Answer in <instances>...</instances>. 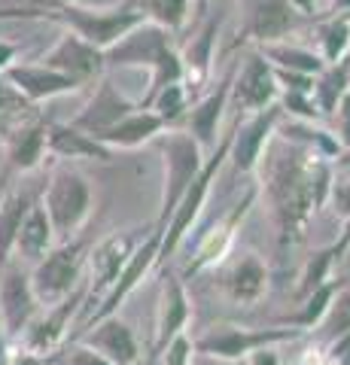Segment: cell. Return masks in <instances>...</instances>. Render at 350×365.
<instances>
[{
  "label": "cell",
  "instance_id": "11a10c76",
  "mask_svg": "<svg viewBox=\"0 0 350 365\" xmlns=\"http://www.w3.org/2000/svg\"><path fill=\"white\" fill-rule=\"evenodd\" d=\"M4 341H9V338H6V332H4V323H0V344H4Z\"/></svg>",
  "mask_w": 350,
  "mask_h": 365
},
{
  "label": "cell",
  "instance_id": "bcb514c9",
  "mask_svg": "<svg viewBox=\"0 0 350 365\" xmlns=\"http://www.w3.org/2000/svg\"><path fill=\"white\" fill-rule=\"evenodd\" d=\"M332 250H335V262L341 265V262L347 259V253H350V210L344 213V225H341V232H338V237L332 241Z\"/></svg>",
  "mask_w": 350,
  "mask_h": 365
},
{
  "label": "cell",
  "instance_id": "74e56055",
  "mask_svg": "<svg viewBox=\"0 0 350 365\" xmlns=\"http://www.w3.org/2000/svg\"><path fill=\"white\" fill-rule=\"evenodd\" d=\"M335 250H332V244L329 247H320V250H314V253L308 256V262H304V268H302V277H299V287H296V292H299V299L302 295H308L311 289H317L320 283H326L332 277V271H335Z\"/></svg>",
  "mask_w": 350,
  "mask_h": 365
},
{
  "label": "cell",
  "instance_id": "2e32d148",
  "mask_svg": "<svg viewBox=\"0 0 350 365\" xmlns=\"http://www.w3.org/2000/svg\"><path fill=\"white\" fill-rule=\"evenodd\" d=\"M280 88L274 79V67L259 49H253L244 58V64L238 61L235 67V79H232V91H229V107L235 113H259L271 104H277Z\"/></svg>",
  "mask_w": 350,
  "mask_h": 365
},
{
  "label": "cell",
  "instance_id": "7a4b0ae2",
  "mask_svg": "<svg viewBox=\"0 0 350 365\" xmlns=\"http://www.w3.org/2000/svg\"><path fill=\"white\" fill-rule=\"evenodd\" d=\"M40 201L52 220L55 237H58V241H71V237L80 235L86 228V222L92 220L95 189L80 168L58 162L52 168L49 180L43 182Z\"/></svg>",
  "mask_w": 350,
  "mask_h": 365
},
{
  "label": "cell",
  "instance_id": "7402d4cb",
  "mask_svg": "<svg viewBox=\"0 0 350 365\" xmlns=\"http://www.w3.org/2000/svg\"><path fill=\"white\" fill-rule=\"evenodd\" d=\"M0 76L13 86L19 95L28 101V104H46V101L83 91V86L76 83V79H71L61 71H52V67H46L43 61H37V64L16 61L13 67H6Z\"/></svg>",
  "mask_w": 350,
  "mask_h": 365
},
{
  "label": "cell",
  "instance_id": "f907efd6",
  "mask_svg": "<svg viewBox=\"0 0 350 365\" xmlns=\"http://www.w3.org/2000/svg\"><path fill=\"white\" fill-rule=\"evenodd\" d=\"M244 362H250V365H280V356H277V347H262V350L250 353Z\"/></svg>",
  "mask_w": 350,
  "mask_h": 365
},
{
  "label": "cell",
  "instance_id": "83f0119b",
  "mask_svg": "<svg viewBox=\"0 0 350 365\" xmlns=\"http://www.w3.org/2000/svg\"><path fill=\"white\" fill-rule=\"evenodd\" d=\"M168 128L165 119L159 116V113H153L150 107H138L134 113H128L125 119H119L116 125H110L107 131L98 134V140L110 146L113 153L119 150H138V146L155 140L162 131Z\"/></svg>",
  "mask_w": 350,
  "mask_h": 365
},
{
  "label": "cell",
  "instance_id": "91938a15",
  "mask_svg": "<svg viewBox=\"0 0 350 365\" xmlns=\"http://www.w3.org/2000/svg\"><path fill=\"white\" fill-rule=\"evenodd\" d=\"M347 153H350V150H347Z\"/></svg>",
  "mask_w": 350,
  "mask_h": 365
},
{
  "label": "cell",
  "instance_id": "5bb4252c",
  "mask_svg": "<svg viewBox=\"0 0 350 365\" xmlns=\"http://www.w3.org/2000/svg\"><path fill=\"white\" fill-rule=\"evenodd\" d=\"M86 299H88V277L71 295H64L61 302L49 304L46 311H40L37 317H34L25 332L19 335V344L55 359V353L71 341V323H73V317L83 311Z\"/></svg>",
  "mask_w": 350,
  "mask_h": 365
},
{
  "label": "cell",
  "instance_id": "60d3db41",
  "mask_svg": "<svg viewBox=\"0 0 350 365\" xmlns=\"http://www.w3.org/2000/svg\"><path fill=\"white\" fill-rule=\"evenodd\" d=\"M277 107L284 110L287 119H302V122H317L323 119L314 101V91H280Z\"/></svg>",
  "mask_w": 350,
  "mask_h": 365
},
{
  "label": "cell",
  "instance_id": "e0dca14e",
  "mask_svg": "<svg viewBox=\"0 0 350 365\" xmlns=\"http://www.w3.org/2000/svg\"><path fill=\"white\" fill-rule=\"evenodd\" d=\"M225 25V13H207L198 19L195 34L186 40V46L180 49V61H183V83L189 88L192 101L210 86L213 64H217V43Z\"/></svg>",
  "mask_w": 350,
  "mask_h": 365
},
{
  "label": "cell",
  "instance_id": "cb8c5ba5",
  "mask_svg": "<svg viewBox=\"0 0 350 365\" xmlns=\"http://www.w3.org/2000/svg\"><path fill=\"white\" fill-rule=\"evenodd\" d=\"M220 287L235 304L253 307L268 295L271 271L256 253H241L238 259H232L229 265H225L222 277H220Z\"/></svg>",
  "mask_w": 350,
  "mask_h": 365
},
{
  "label": "cell",
  "instance_id": "836d02e7",
  "mask_svg": "<svg viewBox=\"0 0 350 365\" xmlns=\"http://www.w3.org/2000/svg\"><path fill=\"white\" fill-rule=\"evenodd\" d=\"M347 55L341 61H335V64H326L323 71L314 76V101H317L320 116H326V119H332L338 101L350 91L347 88Z\"/></svg>",
  "mask_w": 350,
  "mask_h": 365
},
{
  "label": "cell",
  "instance_id": "7dc6e473",
  "mask_svg": "<svg viewBox=\"0 0 350 365\" xmlns=\"http://www.w3.org/2000/svg\"><path fill=\"white\" fill-rule=\"evenodd\" d=\"M329 347V359L335 365H350V332H344L341 338H335L332 344H326Z\"/></svg>",
  "mask_w": 350,
  "mask_h": 365
},
{
  "label": "cell",
  "instance_id": "9c48e42d",
  "mask_svg": "<svg viewBox=\"0 0 350 365\" xmlns=\"http://www.w3.org/2000/svg\"><path fill=\"white\" fill-rule=\"evenodd\" d=\"M304 332L296 326H265V329H250V326H213L201 338H195V353L220 362H244L250 353L262 347H280L289 341H299Z\"/></svg>",
  "mask_w": 350,
  "mask_h": 365
},
{
  "label": "cell",
  "instance_id": "ffe728a7",
  "mask_svg": "<svg viewBox=\"0 0 350 365\" xmlns=\"http://www.w3.org/2000/svg\"><path fill=\"white\" fill-rule=\"evenodd\" d=\"M235 67L238 64H232L229 71L220 76V83H210L205 91H201V95L192 101V107L183 116V122H180V128L195 137L205 153H210L213 146L220 143V125H222L225 110H229V91H232Z\"/></svg>",
  "mask_w": 350,
  "mask_h": 365
},
{
  "label": "cell",
  "instance_id": "30bf717a",
  "mask_svg": "<svg viewBox=\"0 0 350 365\" xmlns=\"http://www.w3.org/2000/svg\"><path fill=\"white\" fill-rule=\"evenodd\" d=\"M308 25H314V19L302 16L289 0H241V28L238 40L232 46L238 49L244 43L265 46L277 40H292Z\"/></svg>",
  "mask_w": 350,
  "mask_h": 365
},
{
  "label": "cell",
  "instance_id": "e575fe53",
  "mask_svg": "<svg viewBox=\"0 0 350 365\" xmlns=\"http://www.w3.org/2000/svg\"><path fill=\"white\" fill-rule=\"evenodd\" d=\"M128 4L143 13L146 21H155L171 34H180L192 19V0H128Z\"/></svg>",
  "mask_w": 350,
  "mask_h": 365
},
{
  "label": "cell",
  "instance_id": "d4e9b609",
  "mask_svg": "<svg viewBox=\"0 0 350 365\" xmlns=\"http://www.w3.org/2000/svg\"><path fill=\"white\" fill-rule=\"evenodd\" d=\"M46 150L52 158H58V162H98V165H110L116 153L104 146L92 137L88 131L76 128L73 122H49V131H46Z\"/></svg>",
  "mask_w": 350,
  "mask_h": 365
},
{
  "label": "cell",
  "instance_id": "d590c367",
  "mask_svg": "<svg viewBox=\"0 0 350 365\" xmlns=\"http://www.w3.org/2000/svg\"><path fill=\"white\" fill-rule=\"evenodd\" d=\"M146 107L153 113H159L168 128H180V122H183V116L192 107V95H189L186 83H171V86H165Z\"/></svg>",
  "mask_w": 350,
  "mask_h": 365
},
{
  "label": "cell",
  "instance_id": "f35d334b",
  "mask_svg": "<svg viewBox=\"0 0 350 365\" xmlns=\"http://www.w3.org/2000/svg\"><path fill=\"white\" fill-rule=\"evenodd\" d=\"M326 344H332L335 338H341L344 332H350V287H341L335 292V299L329 304V311L320 319V326L314 329Z\"/></svg>",
  "mask_w": 350,
  "mask_h": 365
},
{
  "label": "cell",
  "instance_id": "8d00e7d4",
  "mask_svg": "<svg viewBox=\"0 0 350 365\" xmlns=\"http://www.w3.org/2000/svg\"><path fill=\"white\" fill-rule=\"evenodd\" d=\"M171 83H183V61H180V49H177V46H174V49H168L162 58L155 61L150 71H146V95L138 101V104L146 107L165 86H171Z\"/></svg>",
  "mask_w": 350,
  "mask_h": 365
},
{
  "label": "cell",
  "instance_id": "277c9868",
  "mask_svg": "<svg viewBox=\"0 0 350 365\" xmlns=\"http://www.w3.org/2000/svg\"><path fill=\"white\" fill-rule=\"evenodd\" d=\"M232 131H235V128L225 131V134L220 137V143L205 155V165H201V170L195 174V180L189 182V189H186V195L180 198L177 210L171 213V220H168V225H165V235H162V253H159V265H155V268H165V265H168V259H171L177 250L183 247L186 235L192 232V228H195L198 216L205 213L207 201H210V192H213V186H217L220 170H222L225 162H229Z\"/></svg>",
  "mask_w": 350,
  "mask_h": 365
},
{
  "label": "cell",
  "instance_id": "f5cc1de1",
  "mask_svg": "<svg viewBox=\"0 0 350 365\" xmlns=\"http://www.w3.org/2000/svg\"><path fill=\"white\" fill-rule=\"evenodd\" d=\"M347 9H350V0H329L326 13H320V16H341V13H347Z\"/></svg>",
  "mask_w": 350,
  "mask_h": 365
},
{
  "label": "cell",
  "instance_id": "681fc988",
  "mask_svg": "<svg viewBox=\"0 0 350 365\" xmlns=\"http://www.w3.org/2000/svg\"><path fill=\"white\" fill-rule=\"evenodd\" d=\"M21 55V46L13 43V40H0V73L6 71V67H13L16 58Z\"/></svg>",
  "mask_w": 350,
  "mask_h": 365
},
{
  "label": "cell",
  "instance_id": "d6a6232c",
  "mask_svg": "<svg viewBox=\"0 0 350 365\" xmlns=\"http://www.w3.org/2000/svg\"><path fill=\"white\" fill-rule=\"evenodd\" d=\"M314 49L320 52V58L326 64L341 61L350 52V21L344 16H320L314 19Z\"/></svg>",
  "mask_w": 350,
  "mask_h": 365
},
{
  "label": "cell",
  "instance_id": "7c38bea8",
  "mask_svg": "<svg viewBox=\"0 0 350 365\" xmlns=\"http://www.w3.org/2000/svg\"><path fill=\"white\" fill-rule=\"evenodd\" d=\"M46 131L49 119H43L37 110L28 119H21L13 131H9L0 146H4V168H0V195L13 186L16 180L34 174L43 162H46Z\"/></svg>",
  "mask_w": 350,
  "mask_h": 365
},
{
  "label": "cell",
  "instance_id": "8fae6325",
  "mask_svg": "<svg viewBox=\"0 0 350 365\" xmlns=\"http://www.w3.org/2000/svg\"><path fill=\"white\" fill-rule=\"evenodd\" d=\"M150 228H122V232L107 235L104 241H98L92 250H88V299L80 311L83 319L95 311L101 295L113 287V280L119 277V271L125 268V262L131 259V253L138 250V244L146 237Z\"/></svg>",
  "mask_w": 350,
  "mask_h": 365
},
{
  "label": "cell",
  "instance_id": "1f68e13d",
  "mask_svg": "<svg viewBox=\"0 0 350 365\" xmlns=\"http://www.w3.org/2000/svg\"><path fill=\"white\" fill-rule=\"evenodd\" d=\"M341 287H344L341 280L329 277L326 283H320L317 289H311L308 295H302V304L292 314L280 317V323H284V326H296V329H302V332H314V329L320 326V319L326 317V311H329L335 292Z\"/></svg>",
  "mask_w": 350,
  "mask_h": 365
},
{
  "label": "cell",
  "instance_id": "f546056e",
  "mask_svg": "<svg viewBox=\"0 0 350 365\" xmlns=\"http://www.w3.org/2000/svg\"><path fill=\"white\" fill-rule=\"evenodd\" d=\"M277 137L280 140H287V143L302 146V150H311V153H317L323 158H329V162H335V158L344 153L332 131L317 128L314 122H302V119H287L284 116L280 125H277Z\"/></svg>",
  "mask_w": 350,
  "mask_h": 365
},
{
  "label": "cell",
  "instance_id": "680465c9",
  "mask_svg": "<svg viewBox=\"0 0 350 365\" xmlns=\"http://www.w3.org/2000/svg\"><path fill=\"white\" fill-rule=\"evenodd\" d=\"M134 365H143V362H134Z\"/></svg>",
  "mask_w": 350,
  "mask_h": 365
},
{
  "label": "cell",
  "instance_id": "816d5d0a",
  "mask_svg": "<svg viewBox=\"0 0 350 365\" xmlns=\"http://www.w3.org/2000/svg\"><path fill=\"white\" fill-rule=\"evenodd\" d=\"M289 4L296 6L302 16H308V19H320V4H317V0H289Z\"/></svg>",
  "mask_w": 350,
  "mask_h": 365
},
{
  "label": "cell",
  "instance_id": "603a6c76",
  "mask_svg": "<svg viewBox=\"0 0 350 365\" xmlns=\"http://www.w3.org/2000/svg\"><path fill=\"white\" fill-rule=\"evenodd\" d=\"M138 107H140L138 101H131L110 76H101L95 83L92 98L86 101V107L76 113L71 122L76 125V128H83L92 137H98L101 131H107L110 125H116L119 119H125L128 113H134Z\"/></svg>",
  "mask_w": 350,
  "mask_h": 365
},
{
  "label": "cell",
  "instance_id": "9f6ffc18",
  "mask_svg": "<svg viewBox=\"0 0 350 365\" xmlns=\"http://www.w3.org/2000/svg\"><path fill=\"white\" fill-rule=\"evenodd\" d=\"M347 88H350V55H347Z\"/></svg>",
  "mask_w": 350,
  "mask_h": 365
},
{
  "label": "cell",
  "instance_id": "c3c4849f",
  "mask_svg": "<svg viewBox=\"0 0 350 365\" xmlns=\"http://www.w3.org/2000/svg\"><path fill=\"white\" fill-rule=\"evenodd\" d=\"M49 362L52 359L43 356V353H34L28 347H21V344L13 347V365H49Z\"/></svg>",
  "mask_w": 350,
  "mask_h": 365
},
{
  "label": "cell",
  "instance_id": "ee69618b",
  "mask_svg": "<svg viewBox=\"0 0 350 365\" xmlns=\"http://www.w3.org/2000/svg\"><path fill=\"white\" fill-rule=\"evenodd\" d=\"M332 119H335V128H332L335 140L341 143V150H350V91H347L341 101H338Z\"/></svg>",
  "mask_w": 350,
  "mask_h": 365
},
{
  "label": "cell",
  "instance_id": "5b68a950",
  "mask_svg": "<svg viewBox=\"0 0 350 365\" xmlns=\"http://www.w3.org/2000/svg\"><path fill=\"white\" fill-rule=\"evenodd\" d=\"M256 198H259V186H247L244 195L235 201L232 207H225L217 220H210L205 225V232L195 237V244L189 250V259L183 265V280H192V277H198V274L220 268L222 262L232 256L238 232H241L244 220L250 216Z\"/></svg>",
  "mask_w": 350,
  "mask_h": 365
},
{
  "label": "cell",
  "instance_id": "44dd1931",
  "mask_svg": "<svg viewBox=\"0 0 350 365\" xmlns=\"http://www.w3.org/2000/svg\"><path fill=\"white\" fill-rule=\"evenodd\" d=\"M52 71H61L71 79H76L83 88L98 83L101 76L107 73V61H104V49L86 43L83 37H76L73 31H64L58 40H55L40 58Z\"/></svg>",
  "mask_w": 350,
  "mask_h": 365
},
{
  "label": "cell",
  "instance_id": "9a60e30c",
  "mask_svg": "<svg viewBox=\"0 0 350 365\" xmlns=\"http://www.w3.org/2000/svg\"><path fill=\"white\" fill-rule=\"evenodd\" d=\"M43 311L37 292L31 287V268L19 259H9V265L0 274V323L9 341L28 329V323Z\"/></svg>",
  "mask_w": 350,
  "mask_h": 365
},
{
  "label": "cell",
  "instance_id": "52a82bcc",
  "mask_svg": "<svg viewBox=\"0 0 350 365\" xmlns=\"http://www.w3.org/2000/svg\"><path fill=\"white\" fill-rule=\"evenodd\" d=\"M88 250L92 244L80 241V237L58 241L31 268V287L43 307L61 302L88 277Z\"/></svg>",
  "mask_w": 350,
  "mask_h": 365
},
{
  "label": "cell",
  "instance_id": "d6986e66",
  "mask_svg": "<svg viewBox=\"0 0 350 365\" xmlns=\"http://www.w3.org/2000/svg\"><path fill=\"white\" fill-rule=\"evenodd\" d=\"M174 37L168 28L155 25V21H140L138 28H131L125 37L116 40L104 49V61L107 71H122V67H138V71H150V67L162 58L168 49H174Z\"/></svg>",
  "mask_w": 350,
  "mask_h": 365
},
{
  "label": "cell",
  "instance_id": "8992f818",
  "mask_svg": "<svg viewBox=\"0 0 350 365\" xmlns=\"http://www.w3.org/2000/svg\"><path fill=\"white\" fill-rule=\"evenodd\" d=\"M155 146H159L162 155V204H159V220L155 225H168L171 213L177 210L180 198L186 195L189 182L195 180V174L205 165V150L198 146V140L183 128H165L159 137H155Z\"/></svg>",
  "mask_w": 350,
  "mask_h": 365
},
{
  "label": "cell",
  "instance_id": "ac0fdd59",
  "mask_svg": "<svg viewBox=\"0 0 350 365\" xmlns=\"http://www.w3.org/2000/svg\"><path fill=\"white\" fill-rule=\"evenodd\" d=\"M192 323V299L186 292V283L180 274L174 271H162V292H159V311H155V332H153V344L146 353L143 365H155L162 356V350L171 341L186 332V326Z\"/></svg>",
  "mask_w": 350,
  "mask_h": 365
},
{
  "label": "cell",
  "instance_id": "b9f144b4",
  "mask_svg": "<svg viewBox=\"0 0 350 365\" xmlns=\"http://www.w3.org/2000/svg\"><path fill=\"white\" fill-rule=\"evenodd\" d=\"M192 356H195V341H192L186 332H180L171 344L162 350L159 362L162 365H192Z\"/></svg>",
  "mask_w": 350,
  "mask_h": 365
},
{
  "label": "cell",
  "instance_id": "ab89813d",
  "mask_svg": "<svg viewBox=\"0 0 350 365\" xmlns=\"http://www.w3.org/2000/svg\"><path fill=\"white\" fill-rule=\"evenodd\" d=\"M34 110H37V104H28V101L0 76V140H4L21 119H28Z\"/></svg>",
  "mask_w": 350,
  "mask_h": 365
},
{
  "label": "cell",
  "instance_id": "484cf974",
  "mask_svg": "<svg viewBox=\"0 0 350 365\" xmlns=\"http://www.w3.org/2000/svg\"><path fill=\"white\" fill-rule=\"evenodd\" d=\"M76 341H83V344L95 347L98 353H104V356L113 362V365H134V362H143V347L138 335H134V329L122 319L119 314H113L107 319H101L88 329L86 335H80Z\"/></svg>",
  "mask_w": 350,
  "mask_h": 365
},
{
  "label": "cell",
  "instance_id": "6f0895ef",
  "mask_svg": "<svg viewBox=\"0 0 350 365\" xmlns=\"http://www.w3.org/2000/svg\"><path fill=\"white\" fill-rule=\"evenodd\" d=\"M341 16H344V19H347V21H350V9H347V13H341Z\"/></svg>",
  "mask_w": 350,
  "mask_h": 365
},
{
  "label": "cell",
  "instance_id": "4316f807",
  "mask_svg": "<svg viewBox=\"0 0 350 365\" xmlns=\"http://www.w3.org/2000/svg\"><path fill=\"white\" fill-rule=\"evenodd\" d=\"M40 195L43 189H31V186H9L0 195V274H4L9 259H13L19 228L25 222L28 210L40 201Z\"/></svg>",
  "mask_w": 350,
  "mask_h": 365
},
{
  "label": "cell",
  "instance_id": "3957f363",
  "mask_svg": "<svg viewBox=\"0 0 350 365\" xmlns=\"http://www.w3.org/2000/svg\"><path fill=\"white\" fill-rule=\"evenodd\" d=\"M49 21H58L64 31H73L76 37L98 46V49H110L116 40H122L131 28L143 21V13H138L128 0L116 6H88L80 0H52L46 6Z\"/></svg>",
  "mask_w": 350,
  "mask_h": 365
},
{
  "label": "cell",
  "instance_id": "6da1fadb",
  "mask_svg": "<svg viewBox=\"0 0 350 365\" xmlns=\"http://www.w3.org/2000/svg\"><path fill=\"white\" fill-rule=\"evenodd\" d=\"M259 168H262L271 213H274L277 247L280 253H287L304 241L314 213L329 201L335 186L332 162L296 143L280 140L274 134Z\"/></svg>",
  "mask_w": 350,
  "mask_h": 365
},
{
  "label": "cell",
  "instance_id": "4fadbf2b",
  "mask_svg": "<svg viewBox=\"0 0 350 365\" xmlns=\"http://www.w3.org/2000/svg\"><path fill=\"white\" fill-rule=\"evenodd\" d=\"M284 119V110L277 104H271L259 113H235L232 122V150H229V165L238 177H253L259 170V162L268 150V143L274 140L277 125Z\"/></svg>",
  "mask_w": 350,
  "mask_h": 365
},
{
  "label": "cell",
  "instance_id": "db71d44e",
  "mask_svg": "<svg viewBox=\"0 0 350 365\" xmlns=\"http://www.w3.org/2000/svg\"><path fill=\"white\" fill-rule=\"evenodd\" d=\"M210 4H213V0H192V16L201 19L210 9Z\"/></svg>",
  "mask_w": 350,
  "mask_h": 365
},
{
  "label": "cell",
  "instance_id": "4dcf8cb0",
  "mask_svg": "<svg viewBox=\"0 0 350 365\" xmlns=\"http://www.w3.org/2000/svg\"><path fill=\"white\" fill-rule=\"evenodd\" d=\"M256 49L271 61V67H284V71H299V73L317 76L326 67V61L320 58V52L314 49V46H304L296 40H277V43L256 46Z\"/></svg>",
  "mask_w": 350,
  "mask_h": 365
},
{
  "label": "cell",
  "instance_id": "ba28073f",
  "mask_svg": "<svg viewBox=\"0 0 350 365\" xmlns=\"http://www.w3.org/2000/svg\"><path fill=\"white\" fill-rule=\"evenodd\" d=\"M162 235H165V228L153 222V228L146 232V237L138 244V250L131 253V259L125 262V268H122V271H119V277L113 280V287H110L104 295H101V302L95 304V311L83 319L80 329H73V332H71V344H73V341L80 338V335H86L95 323H101V319H107V317H113V314H119V307L131 299L134 289H138L140 283L150 277V271L159 265Z\"/></svg>",
  "mask_w": 350,
  "mask_h": 365
},
{
  "label": "cell",
  "instance_id": "f6af8a7d",
  "mask_svg": "<svg viewBox=\"0 0 350 365\" xmlns=\"http://www.w3.org/2000/svg\"><path fill=\"white\" fill-rule=\"evenodd\" d=\"M37 19H46L49 13L46 6H16V4H0V21H37Z\"/></svg>",
  "mask_w": 350,
  "mask_h": 365
},
{
  "label": "cell",
  "instance_id": "7bdbcfd3",
  "mask_svg": "<svg viewBox=\"0 0 350 365\" xmlns=\"http://www.w3.org/2000/svg\"><path fill=\"white\" fill-rule=\"evenodd\" d=\"M64 365H113L104 353H98L95 347L83 344V341H73L71 350L64 353Z\"/></svg>",
  "mask_w": 350,
  "mask_h": 365
},
{
  "label": "cell",
  "instance_id": "f1b7e54d",
  "mask_svg": "<svg viewBox=\"0 0 350 365\" xmlns=\"http://www.w3.org/2000/svg\"><path fill=\"white\" fill-rule=\"evenodd\" d=\"M55 244H58V237H55L52 220H49L46 207H43V201H37V204H34V207L28 210L25 222H21V228H19L13 259L25 262L28 268H34V265H37V262L46 256Z\"/></svg>",
  "mask_w": 350,
  "mask_h": 365
}]
</instances>
